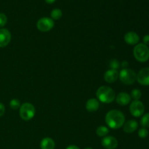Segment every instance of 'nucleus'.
Returning <instances> with one entry per match:
<instances>
[{
    "label": "nucleus",
    "mask_w": 149,
    "mask_h": 149,
    "mask_svg": "<svg viewBox=\"0 0 149 149\" xmlns=\"http://www.w3.org/2000/svg\"><path fill=\"white\" fill-rule=\"evenodd\" d=\"M106 123L109 128L117 130L122 127L125 122V116L122 111L119 110H111L106 113Z\"/></svg>",
    "instance_id": "obj_1"
},
{
    "label": "nucleus",
    "mask_w": 149,
    "mask_h": 149,
    "mask_svg": "<svg viewBox=\"0 0 149 149\" xmlns=\"http://www.w3.org/2000/svg\"><path fill=\"white\" fill-rule=\"evenodd\" d=\"M96 96L99 101L103 103H111L116 98L114 90L108 86H101L97 89Z\"/></svg>",
    "instance_id": "obj_2"
},
{
    "label": "nucleus",
    "mask_w": 149,
    "mask_h": 149,
    "mask_svg": "<svg viewBox=\"0 0 149 149\" xmlns=\"http://www.w3.org/2000/svg\"><path fill=\"white\" fill-rule=\"evenodd\" d=\"M133 55L135 59L141 63H145L149 59V48L143 43L138 44L133 49Z\"/></svg>",
    "instance_id": "obj_3"
},
{
    "label": "nucleus",
    "mask_w": 149,
    "mask_h": 149,
    "mask_svg": "<svg viewBox=\"0 0 149 149\" xmlns=\"http://www.w3.org/2000/svg\"><path fill=\"white\" fill-rule=\"evenodd\" d=\"M35 107L31 103H23L19 109L20 117L24 121H29L33 119L35 116Z\"/></svg>",
    "instance_id": "obj_4"
},
{
    "label": "nucleus",
    "mask_w": 149,
    "mask_h": 149,
    "mask_svg": "<svg viewBox=\"0 0 149 149\" xmlns=\"http://www.w3.org/2000/svg\"><path fill=\"white\" fill-rule=\"evenodd\" d=\"M119 78L122 83L127 85H131L136 81L137 74L133 70L130 68H122L119 73Z\"/></svg>",
    "instance_id": "obj_5"
},
{
    "label": "nucleus",
    "mask_w": 149,
    "mask_h": 149,
    "mask_svg": "<svg viewBox=\"0 0 149 149\" xmlns=\"http://www.w3.org/2000/svg\"><path fill=\"white\" fill-rule=\"evenodd\" d=\"M54 26H55L54 20L50 17H42L36 23V28L38 30L42 32L49 31L53 29Z\"/></svg>",
    "instance_id": "obj_6"
},
{
    "label": "nucleus",
    "mask_w": 149,
    "mask_h": 149,
    "mask_svg": "<svg viewBox=\"0 0 149 149\" xmlns=\"http://www.w3.org/2000/svg\"><path fill=\"white\" fill-rule=\"evenodd\" d=\"M130 111L134 117H140L143 115L145 106L141 100H133L130 106Z\"/></svg>",
    "instance_id": "obj_7"
},
{
    "label": "nucleus",
    "mask_w": 149,
    "mask_h": 149,
    "mask_svg": "<svg viewBox=\"0 0 149 149\" xmlns=\"http://www.w3.org/2000/svg\"><path fill=\"white\" fill-rule=\"evenodd\" d=\"M136 80L141 85L149 86V67L140 70L137 74Z\"/></svg>",
    "instance_id": "obj_8"
},
{
    "label": "nucleus",
    "mask_w": 149,
    "mask_h": 149,
    "mask_svg": "<svg viewBox=\"0 0 149 149\" xmlns=\"http://www.w3.org/2000/svg\"><path fill=\"white\" fill-rule=\"evenodd\" d=\"M101 145L106 149H116L118 146V141L113 136H105L102 139Z\"/></svg>",
    "instance_id": "obj_9"
},
{
    "label": "nucleus",
    "mask_w": 149,
    "mask_h": 149,
    "mask_svg": "<svg viewBox=\"0 0 149 149\" xmlns=\"http://www.w3.org/2000/svg\"><path fill=\"white\" fill-rule=\"evenodd\" d=\"M11 33L6 29H0V47H5L11 41Z\"/></svg>",
    "instance_id": "obj_10"
},
{
    "label": "nucleus",
    "mask_w": 149,
    "mask_h": 149,
    "mask_svg": "<svg viewBox=\"0 0 149 149\" xmlns=\"http://www.w3.org/2000/svg\"><path fill=\"white\" fill-rule=\"evenodd\" d=\"M125 42L130 45H138L140 41V37L137 33L134 31H130L125 33Z\"/></svg>",
    "instance_id": "obj_11"
},
{
    "label": "nucleus",
    "mask_w": 149,
    "mask_h": 149,
    "mask_svg": "<svg viewBox=\"0 0 149 149\" xmlns=\"http://www.w3.org/2000/svg\"><path fill=\"white\" fill-rule=\"evenodd\" d=\"M119 78V72L117 70L109 69L104 74V79L107 83L111 84L115 82Z\"/></svg>",
    "instance_id": "obj_12"
},
{
    "label": "nucleus",
    "mask_w": 149,
    "mask_h": 149,
    "mask_svg": "<svg viewBox=\"0 0 149 149\" xmlns=\"http://www.w3.org/2000/svg\"><path fill=\"white\" fill-rule=\"evenodd\" d=\"M116 101L120 106H127L129 104L131 101V97L128 93L122 92L119 93L116 96Z\"/></svg>",
    "instance_id": "obj_13"
},
{
    "label": "nucleus",
    "mask_w": 149,
    "mask_h": 149,
    "mask_svg": "<svg viewBox=\"0 0 149 149\" xmlns=\"http://www.w3.org/2000/svg\"><path fill=\"white\" fill-rule=\"evenodd\" d=\"M138 127V123L136 120L131 119L125 122L123 125V130L126 133H132Z\"/></svg>",
    "instance_id": "obj_14"
},
{
    "label": "nucleus",
    "mask_w": 149,
    "mask_h": 149,
    "mask_svg": "<svg viewBox=\"0 0 149 149\" xmlns=\"http://www.w3.org/2000/svg\"><path fill=\"white\" fill-rule=\"evenodd\" d=\"M86 109L89 112H95L98 110L100 107V103L97 99L90 98L86 103Z\"/></svg>",
    "instance_id": "obj_15"
},
{
    "label": "nucleus",
    "mask_w": 149,
    "mask_h": 149,
    "mask_svg": "<svg viewBox=\"0 0 149 149\" xmlns=\"http://www.w3.org/2000/svg\"><path fill=\"white\" fill-rule=\"evenodd\" d=\"M55 143L53 140L49 137L44 138L40 142L41 149H54Z\"/></svg>",
    "instance_id": "obj_16"
},
{
    "label": "nucleus",
    "mask_w": 149,
    "mask_h": 149,
    "mask_svg": "<svg viewBox=\"0 0 149 149\" xmlns=\"http://www.w3.org/2000/svg\"><path fill=\"white\" fill-rule=\"evenodd\" d=\"M109 132V130L107 127L106 126H99L96 129V134L98 135L99 137H105L108 135Z\"/></svg>",
    "instance_id": "obj_17"
},
{
    "label": "nucleus",
    "mask_w": 149,
    "mask_h": 149,
    "mask_svg": "<svg viewBox=\"0 0 149 149\" xmlns=\"http://www.w3.org/2000/svg\"><path fill=\"white\" fill-rule=\"evenodd\" d=\"M63 15V13L61 11V10L58 8H55L54 10H52L50 13V16H51V19L52 20H59V19L61 18Z\"/></svg>",
    "instance_id": "obj_18"
},
{
    "label": "nucleus",
    "mask_w": 149,
    "mask_h": 149,
    "mask_svg": "<svg viewBox=\"0 0 149 149\" xmlns=\"http://www.w3.org/2000/svg\"><path fill=\"white\" fill-rule=\"evenodd\" d=\"M130 95L131 99H133L134 100H139L141 96H142V93L138 89H134V90H132L131 91V93Z\"/></svg>",
    "instance_id": "obj_19"
},
{
    "label": "nucleus",
    "mask_w": 149,
    "mask_h": 149,
    "mask_svg": "<svg viewBox=\"0 0 149 149\" xmlns=\"http://www.w3.org/2000/svg\"><path fill=\"white\" fill-rule=\"evenodd\" d=\"M140 123H141V125L142 126V127L146 128V129L149 127V113L143 115Z\"/></svg>",
    "instance_id": "obj_20"
},
{
    "label": "nucleus",
    "mask_w": 149,
    "mask_h": 149,
    "mask_svg": "<svg viewBox=\"0 0 149 149\" xmlns=\"http://www.w3.org/2000/svg\"><path fill=\"white\" fill-rule=\"evenodd\" d=\"M20 106H21V103H20V100L17 99H13L10 100V106L13 110H17L20 109Z\"/></svg>",
    "instance_id": "obj_21"
},
{
    "label": "nucleus",
    "mask_w": 149,
    "mask_h": 149,
    "mask_svg": "<svg viewBox=\"0 0 149 149\" xmlns=\"http://www.w3.org/2000/svg\"><path fill=\"white\" fill-rule=\"evenodd\" d=\"M148 135V131L146 128H141L138 130V136L141 138H146Z\"/></svg>",
    "instance_id": "obj_22"
},
{
    "label": "nucleus",
    "mask_w": 149,
    "mask_h": 149,
    "mask_svg": "<svg viewBox=\"0 0 149 149\" xmlns=\"http://www.w3.org/2000/svg\"><path fill=\"white\" fill-rule=\"evenodd\" d=\"M111 67V69H114L117 70L118 68L120 66V63H119V61L116 59H113L110 61V64H109Z\"/></svg>",
    "instance_id": "obj_23"
},
{
    "label": "nucleus",
    "mask_w": 149,
    "mask_h": 149,
    "mask_svg": "<svg viewBox=\"0 0 149 149\" xmlns=\"http://www.w3.org/2000/svg\"><path fill=\"white\" fill-rule=\"evenodd\" d=\"M7 17L4 13H0V27L2 28L7 24Z\"/></svg>",
    "instance_id": "obj_24"
},
{
    "label": "nucleus",
    "mask_w": 149,
    "mask_h": 149,
    "mask_svg": "<svg viewBox=\"0 0 149 149\" xmlns=\"http://www.w3.org/2000/svg\"><path fill=\"white\" fill-rule=\"evenodd\" d=\"M5 112V106L2 103H0V117L4 114Z\"/></svg>",
    "instance_id": "obj_25"
},
{
    "label": "nucleus",
    "mask_w": 149,
    "mask_h": 149,
    "mask_svg": "<svg viewBox=\"0 0 149 149\" xmlns=\"http://www.w3.org/2000/svg\"><path fill=\"white\" fill-rule=\"evenodd\" d=\"M143 44L146 45H149V34H146L143 36Z\"/></svg>",
    "instance_id": "obj_26"
},
{
    "label": "nucleus",
    "mask_w": 149,
    "mask_h": 149,
    "mask_svg": "<svg viewBox=\"0 0 149 149\" xmlns=\"http://www.w3.org/2000/svg\"><path fill=\"white\" fill-rule=\"evenodd\" d=\"M65 149H80V148L75 145H71V146H68Z\"/></svg>",
    "instance_id": "obj_27"
},
{
    "label": "nucleus",
    "mask_w": 149,
    "mask_h": 149,
    "mask_svg": "<svg viewBox=\"0 0 149 149\" xmlns=\"http://www.w3.org/2000/svg\"><path fill=\"white\" fill-rule=\"evenodd\" d=\"M122 66L123 68H127V67L128 66V63L127 61H123L122 63Z\"/></svg>",
    "instance_id": "obj_28"
},
{
    "label": "nucleus",
    "mask_w": 149,
    "mask_h": 149,
    "mask_svg": "<svg viewBox=\"0 0 149 149\" xmlns=\"http://www.w3.org/2000/svg\"><path fill=\"white\" fill-rule=\"evenodd\" d=\"M47 4H53L56 0H45Z\"/></svg>",
    "instance_id": "obj_29"
},
{
    "label": "nucleus",
    "mask_w": 149,
    "mask_h": 149,
    "mask_svg": "<svg viewBox=\"0 0 149 149\" xmlns=\"http://www.w3.org/2000/svg\"><path fill=\"white\" fill-rule=\"evenodd\" d=\"M84 149H93L92 148H90V147H87V148H85Z\"/></svg>",
    "instance_id": "obj_30"
}]
</instances>
